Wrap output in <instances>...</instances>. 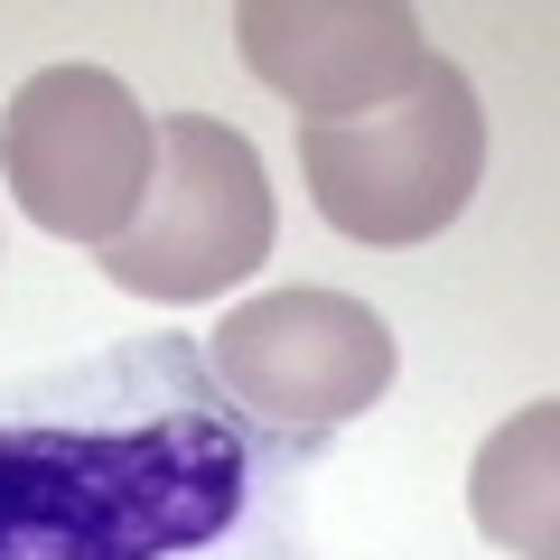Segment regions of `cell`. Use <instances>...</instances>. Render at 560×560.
I'll list each match as a JSON object with an SVG mask.
<instances>
[{"label": "cell", "mask_w": 560, "mask_h": 560, "mask_svg": "<svg viewBox=\"0 0 560 560\" xmlns=\"http://www.w3.org/2000/svg\"><path fill=\"white\" fill-rule=\"evenodd\" d=\"M243 514V440L206 411L140 430H0V560H168Z\"/></svg>", "instance_id": "6da1fadb"}, {"label": "cell", "mask_w": 560, "mask_h": 560, "mask_svg": "<svg viewBox=\"0 0 560 560\" xmlns=\"http://www.w3.org/2000/svg\"><path fill=\"white\" fill-rule=\"evenodd\" d=\"M477 168H486V113L448 57H420V75L355 121H300V178L318 215L355 243L448 234L477 197Z\"/></svg>", "instance_id": "7a4b0ae2"}, {"label": "cell", "mask_w": 560, "mask_h": 560, "mask_svg": "<svg viewBox=\"0 0 560 560\" xmlns=\"http://www.w3.org/2000/svg\"><path fill=\"white\" fill-rule=\"evenodd\" d=\"M261 261H271V178H261L253 140L206 113H168L140 215L103 243V271L131 300L197 308L224 300L234 280H253Z\"/></svg>", "instance_id": "3957f363"}, {"label": "cell", "mask_w": 560, "mask_h": 560, "mask_svg": "<svg viewBox=\"0 0 560 560\" xmlns=\"http://www.w3.org/2000/svg\"><path fill=\"white\" fill-rule=\"evenodd\" d=\"M150 160H160V121L103 66H38L0 113L10 197L28 206V224H47L66 243H94V253L140 215Z\"/></svg>", "instance_id": "277c9868"}, {"label": "cell", "mask_w": 560, "mask_h": 560, "mask_svg": "<svg viewBox=\"0 0 560 560\" xmlns=\"http://www.w3.org/2000/svg\"><path fill=\"white\" fill-rule=\"evenodd\" d=\"M206 364L271 430H346L393 383V327L346 290H271L224 308Z\"/></svg>", "instance_id": "5b68a950"}, {"label": "cell", "mask_w": 560, "mask_h": 560, "mask_svg": "<svg viewBox=\"0 0 560 560\" xmlns=\"http://www.w3.org/2000/svg\"><path fill=\"white\" fill-rule=\"evenodd\" d=\"M234 47L290 113L355 121L420 75V20L401 0H243Z\"/></svg>", "instance_id": "8992f818"}, {"label": "cell", "mask_w": 560, "mask_h": 560, "mask_svg": "<svg viewBox=\"0 0 560 560\" xmlns=\"http://www.w3.org/2000/svg\"><path fill=\"white\" fill-rule=\"evenodd\" d=\"M551 504H560V401H523L467 467V514H477V533L495 551L551 560L560 551Z\"/></svg>", "instance_id": "52a82bcc"}]
</instances>
